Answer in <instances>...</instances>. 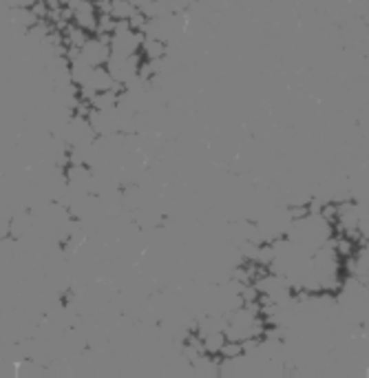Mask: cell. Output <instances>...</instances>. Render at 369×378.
<instances>
[{
  "label": "cell",
  "instance_id": "5b68a950",
  "mask_svg": "<svg viewBox=\"0 0 369 378\" xmlns=\"http://www.w3.org/2000/svg\"><path fill=\"white\" fill-rule=\"evenodd\" d=\"M219 356L224 361H237V359H241V356H246V352H244V343L241 341H226V345L221 348V352H219Z\"/></svg>",
  "mask_w": 369,
  "mask_h": 378
},
{
  "label": "cell",
  "instance_id": "277c9868",
  "mask_svg": "<svg viewBox=\"0 0 369 378\" xmlns=\"http://www.w3.org/2000/svg\"><path fill=\"white\" fill-rule=\"evenodd\" d=\"M91 104H93V109H98V111H113L120 104V93H115L111 89L98 91L96 98L91 100Z\"/></svg>",
  "mask_w": 369,
  "mask_h": 378
},
{
  "label": "cell",
  "instance_id": "7a4b0ae2",
  "mask_svg": "<svg viewBox=\"0 0 369 378\" xmlns=\"http://www.w3.org/2000/svg\"><path fill=\"white\" fill-rule=\"evenodd\" d=\"M82 58L93 67H107V62L111 58V45L104 42L100 36H91L87 40V45L82 47Z\"/></svg>",
  "mask_w": 369,
  "mask_h": 378
},
{
  "label": "cell",
  "instance_id": "6da1fadb",
  "mask_svg": "<svg viewBox=\"0 0 369 378\" xmlns=\"http://www.w3.org/2000/svg\"><path fill=\"white\" fill-rule=\"evenodd\" d=\"M146 34L144 31H135V29H126V31H115L111 38V51L120 56H135L142 51V42Z\"/></svg>",
  "mask_w": 369,
  "mask_h": 378
},
{
  "label": "cell",
  "instance_id": "3957f363",
  "mask_svg": "<svg viewBox=\"0 0 369 378\" xmlns=\"http://www.w3.org/2000/svg\"><path fill=\"white\" fill-rule=\"evenodd\" d=\"M142 54L146 60H164L168 54L166 40L157 38V36H146L142 42Z\"/></svg>",
  "mask_w": 369,
  "mask_h": 378
}]
</instances>
